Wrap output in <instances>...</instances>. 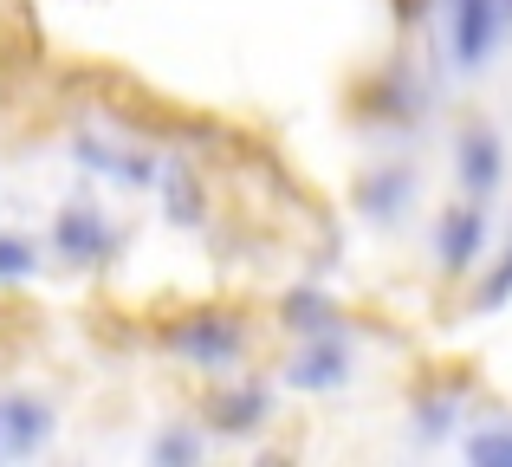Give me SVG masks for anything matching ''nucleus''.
I'll use <instances>...</instances> for the list:
<instances>
[{"mask_svg":"<svg viewBox=\"0 0 512 467\" xmlns=\"http://www.w3.org/2000/svg\"><path fill=\"white\" fill-rule=\"evenodd\" d=\"M163 351L182 357L188 370H208V377H227L247 357V318L221 312V305H201V312L163 325Z\"/></svg>","mask_w":512,"mask_h":467,"instance_id":"nucleus-1","label":"nucleus"},{"mask_svg":"<svg viewBox=\"0 0 512 467\" xmlns=\"http://www.w3.org/2000/svg\"><path fill=\"white\" fill-rule=\"evenodd\" d=\"M428 78L415 72L409 59H389L383 72L370 78V91H363V124L376 130V137H415V130L428 124Z\"/></svg>","mask_w":512,"mask_h":467,"instance_id":"nucleus-2","label":"nucleus"},{"mask_svg":"<svg viewBox=\"0 0 512 467\" xmlns=\"http://www.w3.org/2000/svg\"><path fill=\"white\" fill-rule=\"evenodd\" d=\"M117 247H124V234L111 228V215H104L98 202H65L59 215H52V260L72 266V273H91V266H111Z\"/></svg>","mask_w":512,"mask_h":467,"instance_id":"nucleus-3","label":"nucleus"},{"mask_svg":"<svg viewBox=\"0 0 512 467\" xmlns=\"http://www.w3.org/2000/svg\"><path fill=\"white\" fill-rule=\"evenodd\" d=\"M422 202V169L409 163V156H389V163H370L357 182V215L370 221V228H396L409 208Z\"/></svg>","mask_w":512,"mask_h":467,"instance_id":"nucleus-4","label":"nucleus"},{"mask_svg":"<svg viewBox=\"0 0 512 467\" xmlns=\"http://www.w3.org/2000/svg\"><path fill=\"white\" fill-rule=\"evenodd\" d=\"M487 240H493V215H487V202H454V208H441V221H435V260H441V273L448 279H461V273H474L480 260H487Z\"/></svg>","mask_w":512,"mask_h":467,"instance_id":"nucleus-5","label":"nucleus"},{"mask_svg":"<svg viewBox=\"0 0 512 467\" xmlns=\"http://www.w3.org/2000/svg\"><path fill=\"white\" fill-rule=\"evenodd\" d=\"M52 429H59V409H52L46 396H33V390H7L0 396V461L39 455V448L52 442Z\"/></svg>","mask_w":512,"mask_h":467,"instance_id":"nucleus-6","label":"nucleus"},{"mask_svg":"<svg viewBox=\"0 0 512 467\" xmlns=\"http://www.w3.org/2000/svg\"><path fill=\"white\" fill-rule=\"evenodd\" d=\"M454 176H461V189L474 195V202H493V189L506 182V143L493 124H461V137H454Z\"/></svg>","mask_w":512,"mask_h":467,"instance_id":"nucleus-7","label":"nucleus"},{"mask_svg":"<svg viewBox=\"0 0 512 467\" xmlns=\"http://www.w3.org/2000/svg\"><path fill=\"white\" fill-rule=\"evenodd\" d=\"M350 370H357V364H350V338H344V331H325V338L299 344V357L286 364V383H292V390H318V396H325V390H344Z\"/></svg>","mask_w":512,"mask_h":467,"instance_id":"nucleus-8","label":"nucleus"},{"mask_svg":"<svg viewBox=\"0 0 512 467\" xmlns=\"http://www.w3.org/2000/svg\"><path fill=\"white\" fill-rule=\"evenodd\" d=\"M266 422H273V390H266L260 377L234 383V390H221L208 403V435H227V442H247V435H260Z\"/></svg>","mask_w":512,"mask_h":467,"instance_id":"nucleus-9","label":"nucleus"},{"mask_svg":"<svg viewBox=\"0 0 512 467\" xmlns=\"http://www.w3.org/2000/svg\"><path fill=\"white\" fill-rule=\"evenodd\" d=\"M156 195H163V215L175 228H201V221H208V195H201V176L188 169V156H163Z\"/></svg>","mask_w":512,"mask_h":467,"instance_id":"nucleus-10","label":"nucleus"},{"mask_svg":"<svg viewBox=\"0 0 512 467\" xmlns=\"http://www.w3.org/2000/svg\"><path fill=\"white\" fill-rule=\"evenodd\" d=\"M461 416H467V383H454V390H428L422 403H415V416H409V442H422V448L448 442V435L461 429Z\"/></svg>","mask_w":512,"mask_h":467,"instance_id":"nucleus-11","label":"nucleus"},{"mask_svg":"<svg viewBox=\"0 0 512 467\" xmlns=\"http://www.w3.org/2000/svg\"><path fill=\"white\" fill-rule=\"evenodd\" d=\"M279 318H286L299 338H325V331H344L338 299H331V292H318V286H292V292H286V305H279Z\"/></svg>","mask_w":512,"mask_h":467,"instance_id":"nucleus-12","label":"nucleus"},{"mask_svg":"<svg viewBox=\"0 0 512 467\" xmlns=\"http://www.w3.org/2000/svg\"><path fill=\"white\" fill-rule=\"evenodd\" d=\"M506 305H512V240H506V253L487 266V273H480V286H474V312L480 318L506 312Z\"/></svg>","mask_w":512,"mask_h":467,"instance_id":"nucleus-13","label":"nucleus"},{"mask_svg":"<svg viewBox=\"0 0 512 467\" xmlns=\"http://www.w3.org/2000/svg\"><path fill=\"white\" fill-rule=\"evenodd\" d=\"M39 247L26 234H0V286H26V279H39Z\"/></svg>","mask_w":512,"mask_h":467,"instance_id":"nucleus-14","label":"nucleus"},{"mask_svg":"<svg viewBox=\"0 0 512 467\" xmlns=\"http://www.w3.org/2000/svg\"><path fill=\"white\" fill-rule=\"evenodd\" d=\"M467 455L480 467H512V422H487V429H467Z\"/></svg>","mask_w":512,"mask_h":467,"instance_id":"nucleus-15","label":"nucleus"},{"mask_svg":"<svg viewBox=\"0 0 512 467\" xmlns=\"http://www.w3.org/2000/svg\"><path fill=\"white\" fill-rule=\"evenodd\" d=\"M150 455H156V461H201V455H208V435L188 429V422H175V429H163V435L150 442Z\"/></svg>","mask_w":512,"mask_h":467,"instance_id":"nucleus-16","label":"nucleus"}]
</instances>
